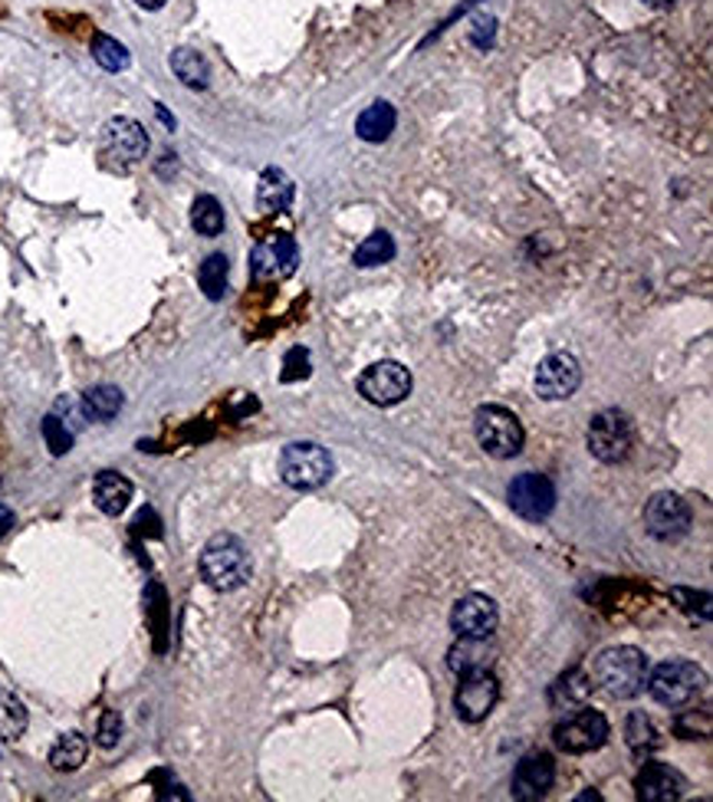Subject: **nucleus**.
<instances>
[{
  "instance_id": "nucleus-1",
  "label": "nucleus",
  "mask_w": 713,
  "mask_h": 802,
  "mask_svg": "<svg viewBox=\"0 0 713 802\" xmlns=\"http://www.w3.org/2000/svg\"><path fill=\"white\" fill-rule=\"evenodd\" d=\"M198 565H201V580L217 593H233V589L247 586L251 572H254L251 549L244 546L241 536H233V533H214L204 543Z\"/></svg>"
},
{
  "instance_id": "nucleus-2",
  "label": "nucleus",
  "mask_w": 713,
  "mask_h": 802,
  "mask_svg": "<svg viewBox=\"0 0 713 802\" xmlns=\"http://www.w3.org/2000/svg\"><path fill=\"white\" fill-rule=\"evenodd\" d=\"M651 661L632 645H612L591 661V680L615 701H632L645 691Z\"/></svg>"
},
{
  "instance_id": "nucleus-3",
  "label": "nucleus",
  "mask_w": 713,
  "mask_h": 802,
  "mask_svg": "<svg viewBox=\"0 0 713 802\" xmlns=\"http://www.w3.org/2000/svg\"><path fill=\"white\" fill-rule=\"evenodd\" d=\"M706 684V674L693 664V661H684V658H674V661H664L658 664L654 671H648V695L664 704V708H684L690 701L700 698Z\"/></svg>"
},
{
  "instance_id": "nucleus-4",
  "label": "nucleus",
  "mask_w": 713,
  "mask_h": 802,
  "mask_svg": "<svg viewBox=\"0 0 713 802\" xmlns=\"http://www.w3.org/2000/svg\"><path fill=\"white\" fill-rule=\"evenodd\" d=\"M473 434H478V444L497 457V461H510L523 450L526 431L520 424V418L504 408V405H481L478 415H473Z\"/></svg>"
},
{
  "instance_id": "nucleus-5",
  "label": "nucleus",
  "mask_w": 713,
  "mask_h": 802,
  "mask_svg": "<svg viewBox=\"0 0 713 802\" xmlns=\"http://www.w3.org/2000/svg\"><path fill=\"white\" fill-rule=\"evenodd\" d=\"M280 478L293 491H319L332 478V457L316 441H293L280 454Z\"/></svg>"
},
{
  "instance_id": "nucleus-6",
  "label": "nucleus",
  "mask_w": 713,
  "mask_h": 802,
  "mask_svg": "<svg viewBox=\"0 0 713 802\" xmlns=\"http://www.w3.org/2000/svg\"><path fill=\"white\" fill-rule=\"evenodd\" d=\"M632 441H635L632 421L619 408L599 411L588 421V431H585V444H588L591 457L602 464H622L632 450Z\"/></svg>"
},
{
  "instance_id": "nucleus-7",
  "label": "nucleus",
  "mask_w": 713,
  "mask_h": 802,
  "mask_svg": "<svg viewBox=\"0 0 713 802\" xmlns=\"http://www.w3.org/2000/svg\"><path fill=\"white\" fill-rule=\"evenodd\" d=\"M99 149H102V158L109 165L126 171L149 155V132L142 129V123H136L129 116H115L102 126Z\"/></svg>"
},
{
  "instance_id": "nucleus-8",
  "label": "nucleus",
  "mask_w": 713,
  "mask_h": 802,
  "mask_svg": "<svg viewBox=\"0 0 713 802\" xmlns=\"http://www.w3.org/2000/svg\"><path fill=\"white\" fill-rule=\"evenodd\" d=\"M359 395L379 408L402 405L411 395V372L402 362L382 359L359 375Z\"/></svg>"
},
{
  "instance_id": "nucleus-9",
  "label": "nucleus",
  "mask_w": 713,
  "mask_h": 802,
  "mask_svg": "<svg viewBox=\"0 0 713 802\" xmlns=\"http://www.w3.org/2000/svg\"><path fill=\"white\" fill-rule=\"evenodd\" d=\"M609 721L599 714V711H578L575 717L556 724L552 730V743L562 750V753H572V756H582V753H591L609 743Z\"/></svg>"
},
{
  "instance_id": "nucleus-10",
  "label": "nucleus",
  "mask_w": 713,
  "mask_h": 802,
  "mask_svg": "<svg viewBox=\"0 0 713 802\" xmlns=\"http://www.w3.org/2000/svg\"><path fill=\"white\" fill-rule=\"evenodd\" d=\"M507 504H510V510L517 517H523L530 523H539L556 510V487H552V481L546 474L526 471V474H517L510 481Z\"/></svg>"
},
{
  "instance_id": "nucleus-11",
  "label": "nucleus",
  "mask_w": 713,
  "mask_h": 802,
  "mask_svg": "<svg viewBox=\"0 0 713 802\" xmlns=\"http://www.w3.org/2000/svg\"><path fill=\"white\" fill-rule=\"evenodd\" d=\"M460 687L454 695V708L457 717L467 724H481L491 717V711L500 701V680L494 671H473V674H460Z\"/></svg>"
},
{
  "instance_id": "nucleus-12",
  "label": "nucleus",
  "mask_w": 713,
  "mask_h": 802,
  "mask_svg": "<svg viewBox=\"0 0 713 802\" xmlns=\"http://www.w3.org/2000/svg\"><path fill=\"white\" fill-rule=\"evenodd\" d=\"M533 385L543 402H565L582 385V366L572 353H552L539 362Z\"/></svg>"
},
{
  "instance_id": "nucleus-13",
  "label": "nucleus",
  "mask_w": 713,
  "mask_h": 802,
  "mask_svg": "<svg viewBox=\"0 0 713 802\" xmlns=\"http://www.w3.org/2000/svg\"><path fill=\"white\" fill-rule=\"evenodd\" d=\"M300 264V247L290 234H273L251 251V277L257 283L287 280Z\"/></svg>"
},
{
  "instance_id": "nucleus-14",
  "label": "nucleus",
  "mask_w": 713,
  "mask_h": 802,
  "mask_svg": "<svg viewBox=\"0 0 713 802\" xmlns=\"http://www.w3.org/2000/svg\"><path fill=\"white\" fill-rule=\"evenodd\" d=\"M690 523H693V513H690L687 500H680L677 494H654L645 504V530L661 543L687 536Z\"/></svg>"
},
{
  "instance_id": "nucleus-15",
  "label": "nucleus",
  "mask_w": 713,
  "mask_h": 802,
  "mask_svg": "<svg viewBox=\"0 0 713 802\" xmlns=\"http://www.w3.org/2000/svg\"><path fill=\"white\" fill-rule=\"evenodd\" d=\"M497 625H500V609L491 596L481 593L457 599L450 612V628L457 632V638H487L497 632Z\"/></svg>"
},
{
  "instance_id": "nucleus-16",
  "label": "nucleus",
  "mask_w": 713,
  "mask_h": 802,
  "mask_svg": "<svg viewBox=\"0 0 713 802\" xmlns=\"http://www.w3.org/2000/svg\"><path fill=\"white\" fill-rule=\"evenodd\" d=\"M556 782V760L549 753H530L517 763L513 769V795L523 802L543 799Z\"/></svg>"
},
{
  "instance_id": "nucleus-17",
  "label": "nucleus",
  "mask_w": 713,
  "mask_h": 802,
  "mask_svg": "<svg viewBox=\"0 0 713 802\" xmlns=\"http://www.w3.org/2000/svg\"><path fill=\"white\" fill-rule=\"evenodd\" d=\"M687 792V779L667 763H648L635 776V795L641 802H674Z\"/></svg>"
},
{
  "instance_id": "nucleus-18",
  "label": "nucleus",
  "mask_w": 713,
  "mask_h": 802,
  "mask_svg": "<svg viewBox=\"0 0 713 802\" xmlns=\"http://www.w3.org/2000/svg\"><path fill=\"white\" fill-rule=\"evenodd\" d=\"M494 661H497L494 635H487V638H460V641L447 651V667H450L454 674L491 671Z\"/></svg>"
},
{
  "instance_id": "nucleus-19",
  "label": "nucleus",
  "mask_w": 713,
  "mask_h": 802,
  "mask_svg": "<svg viewBox=\"0 0 713 802\" xmlns=\"http://www.w3.org/2000/svg\"><path fill=\"white\" fill-rule=\"evenodd\" d=\"M132 481L129 478H123V474H115V471H102L96 481H92V500H96V507L105 513V517H118V513H126V507L132 504Z\"/></svg>"
},
{
  "instance_id": "nucleus-20",
  "label": "nucleus",
  "mask_w": 713,
  "mask_h": 802,
  "mask_svg": "<svg viewBox=\"0 0 713 802\" xmlns=\"http://www.w3.org/2000/svg\"><path fill=\"white\" fill-rule=\"evenodd\" d=\"M293 181L283 168H264L260 181H257V211L260 214H283L293 204Z\"/></svg>"
},
{
  "instance_id": "nucleus-21",
  "label": "nucleus",
  "mask_w": 713,
  "mask_h": 802,
  "mask_svg": "<svg viewBox=\"0 0 713 802\" xmlns=\"http://www.w3.org/2000/svg\"><path fill=\"white\" fill-rule=\"evenodd\" d=\"M398 126V112L392 102H372L359 119H355V136H359L362 142H372V145H382L392 139Z\"/></svg>"
},
{
  "instance_id": "nucleus-22",
  "label": "nucleus",
  "mask_w": 713,
  "mask_h": 802,
  "mask_svg": "<svg viewBox=\"0 0 713 802\" xmlns=\"http://www.w3.org/2000/svg\"><path fill=\"white\" fill-rule=\"evenodd\" d=\"M123 405H126V395L118 392L115 385H92V389L82 392V402H79L82 415L89 421H99V424L112 421L118 411H123Z\"/></svg>"
},
{
  "instance_id": "nucleus-23",
  "label": "nucleus",
  "mask_w": 713,
  "mask_h": 802,
  "mask_svg": "<svg viewBox=\"0 0 713 802\" xmlns=\"http://www.w3.org/2000/svg\"><path fill=\"white\" fill-rule=\"evenodd\" d=\"M171 69H175V76L188 89H207L211 86V66H207V60L198 50H191V47H178L171 53Z\"/></svg>"
},
{
  "instance_id": "nucleus-24",
  "label": "nucleus",
  "mask_w": 713,
  "mask_h": 802,
  "mask_svg": "<svg viewBox=\"0 0 713 802\" xmlns=\"http://www.w3.org/2000/svg\"><path fill=\"white\" fill-rule=\"evenodd\" d=\"M588 695H591V674H585L582 667H575V671L562 674V677L552 684L549 701H552V708H575V704H582Z\"/></svg>"
},
{
  "instance_id": "nucleus-25",
  "label": "nucleus",
  "mask_w": 713,
  "mask_h": 802,
  "mask_svg": "<svg viewBox=\"0 0 713 802\" xmlns=\"http://www.w3.org/2000/svg\"><path fill=\"white\" fill-rule=\"evenodd\" d=\"M86 753H89V743H86L82 734H76V730L63 734L50 750V766L60 769V773H73V769H79L86 763Z\"/></svg>"
},
{
  "instance_id": "nucleus-26",
  "label": "nucleus",
  "mask_w": 713,
  "mask_h": 802,
  "mask_svg": "<svg viewBox=\"0 0 713 802\" xmlns=\"http://www.w3.org/2000/svg\"><path fill=\"white\" fill-rule=\"evenodd\" d=\"M191 227H194L201 238H217L224 231V207H220V201L211 198V194L194 198V204H191Z\"/></svg>"
},
{
  "instance_id": "nucleus-27",
  "label": "nucleus",
  "mask_w": 713,
  "mask_h": 802,
  "mask_svg": "<svg viewBox=\"0 0 713 802\" xmlns=\"http://www.w3.org/2000/svg\"><path fill=\"white\" fill-rule=\"evenodd\" d=\"M392 257H395V241H392V234L375 231L372 238H366L359 247H355L352 264H355V267H362V270H369V267H382V264H389Z\"/></svg>"
},
{
  "instance_id": "nucleus-28",
  "label": "nucleus",
  "mask_w": 713,
  "mask_h": 802,
  "mask_svg": "<svg viewBox=\"0 0 713 802\" xmlns=\"http://www.w3.org/2000/svg\"><path fill=\"white\" fill-rule=\"evenodd\" d=\"M27 730V708L17 695L0 691V740H17Z\"/></svg>"
},
{
  "instance_id": "nucleus-29",
  "label": "nucleus",
  "mask_w": 713,
  "mask_h": 802,
  "mask_svg": "<svg viewBox=\"0 0 713 802\" xmlns=\"http://www.w3.org/2000/svg\"><path fill=\"white\" fill-rule=\"evenodd\" d=\"M92 56H96V63L102 66V69H109V73H123V69H129V63H132V56H129V50L118 43L115 37H109V34H96L92 37Z\"/></svg>"
},
{
  "instance_id": "nucleus-30",
  "label": "nucleus",
  "mask_w": 713,
  "mask_h": 802,
  "mask_svg": "<svg viewBox=\"0 0 713 802\" xmlns=\"http://www.w3.org/2000/svg\"><path fill=\"white\" fill-rule=\"evenodd\" d=\"M227 273H230V264H227L224 254H211L201 264L198 283H201V290H204L207 300H224V293H227Z\"/></svg>"
},
{
  "instance_id": "nucleus-31",
  "label": "nucleus",
  "mask_w": 713,
  "mask_h": 802,
  "mask_svg": "<svg viewBox=\"0 0 713 802\" xmlns=\"http://www.w3.org/2000/svg\"><path fill=\"white\" fill-rule=\"evenodd\" d=\"M625 737H628V747L635 750V753H645V750H654L658 747V734H654V727H651V721L645 717V714H632L628 717V724H625Z\"/></svg>"
},
{
  "instance_id": "nucleus-32",
  "label": "nucleus",
  "mask_w": 713,
  "mask_h": 802,
  "mask_svg": "<svg viewBox=\"0 0 713 802\" xmlns=\"http://www.w3.org/2000/svg\"><path fill=\"white\" fill-rule=\"evenodd\" d=\"M43 437H47V444H50V450L60 457V454H66L69 447H73V431L63 424V418H56V415H47L43 418Z\"/></svg>"
},
{
  "instance_id": "nucleus-33",
  "label": "nucleus",
  "mask_w": 713,
  "mask_h": 802,
  "mask_svg": "<svg viewBox=\"0 0 713 802\" xmlns=\"http://www.w3.org/2000/svg\"><path fill=\"white\" fill-rule=\"evenodd\" d=\"M118 737H123V717H118V711H105L99 721V730H96V743L112 750L118 743Z\"/></svg>"
},
{
  "instance_id": "nucleus-34",
  "label": "nucleus",
  "mask_w": 713,
  "mask_h": 802,
  "mask_svg": "<svg viewBox=\"0 0 713 802\" xmlns=\"http://www.w3.org/2000/svg\"><path fill=\"white\" fill-rule=\"evenodd\" d=\"M309 375V353L306 349H290L287 353V359H283V382H300V379H306Z\"/></svg>"
},
{
  "instance_id": "nucleus-35",
  "label": "nucleus",
  "mask_w": 713,
  "mask_h": 802,
  "mask_svg": "<svg viewBox=\"0 0 713 802\" xmlns=\"http://www.w3.org/2000/svg\"><path fill=\"white\" fill-rule=\"evenodd\" d=\"M494 27H497V24H494V17H481V21H478V30H473V37H470V40L478 43L481 50H487V47L494 43Z\"/></svg>"
},
{
  "instance_id": "nucleus-36",
  "label": "nucleus",
  "mask_w": 713,
  "mask_h": 802,
  "mask_svg": "<svg viewBox=\"0 0 713 802\" xmlns=\"http://www.w3.org/2000/svg\"><path fill=\"white\" fill-rule=\"evenodd\" d=\"M11 526H14V513L8 507H0V536H4Z\"/></svg>"
},
{
  "instance_id": "nucleus-37",
  "label": "nucleus",
  "mask_w": 713,
  "mask_h": 802,
  "mask_svg": "<svg viewBox=\"0 0 713 802\" xmlns=\"http://www.w3.org/2000/svg\"><path fill=\"white\" fill-rule=\"evenodd\" d=\"M641 4H648V8H654V11H671L677 0H641Z\"/></svg>"
},
{
  "instance_id": "nucleus-38",
  "label": "nucleus",
  "mask_w": 713,
  "mask_h": 802,
  "mask_svg": "<svg viewBox=\"0 0 713 802\" xmlns=\"http://www.w3.org/2000/svg\"><path fill=\"white\" fill-rule=\"evenodd\" d=\"M136 4L142 8V11H162L168 0H136Z\"/></svg>"
},
{
  "instance_id": "nucleus-39",
  "label": "nucleus",
  "mask_w": 713,
  "mask_h": 802,
  "mask_svg": "<svg viewBox=\"0 0 713 802\" xmlns=\"http://www.w3.org/2000/svg\"><path fill=\"white\" fill-rule=\"evenodd\" d=\"M158 119H162V123H165V126H175V119H171V116H168V112H165V109H162V105H158Z\"/></svg>"
}]
</instances>
